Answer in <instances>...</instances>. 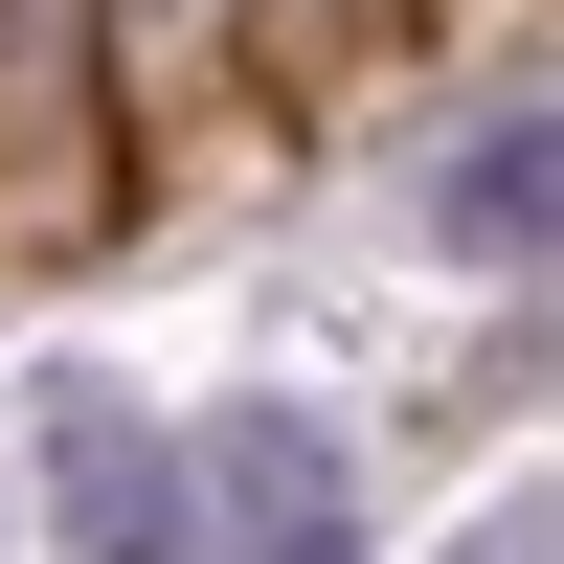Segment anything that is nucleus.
Wrapping results in <instances>:
<instances>
[{"mask_svg": "<svg viewBox=\"0 0 564 564\" xmlns=\"http://www.w3.org/2000/svg\"><path fill=\"white\" fill-rule=\"evenodd\" d=\"M181 564H361V452L316 406H204L181 430Z\"/></svg>", "mask_w": 564, "mask_h": 564, "instance_id": "nucleus-1", "label": "nucleus"}, {"mask_svg": "<svg viewBox=\"0 0 564 564\" xmlns=\"http://www.w3.org/2000/svg\"><path fill=\"white\" fill-rule=\"evenodd\" d=\"M23 452H45V542L68 564H181V430H135V384H45L23 406Z\"/></svg>", "mask_w": 564, "mask_h": 564, "instance_id": "nucleus-2", "label": "nucleus"}, {"mask_svg": "<svg viewBox=\"0 0 564 564\" xmlns=\"http://www.w3.org/2000/svg\"><path fill=\"white\" fill-rule=\"evenodd\" d=\"M542 226H564V113H542V68H520V90H475V113H452L430 249H452V271H542Z\"/></svg>", "mask_w": 564, "mask_h": 564, "instance_id": "nucleus-3", "label": "nucleus"}, {"mask_svg": "<svg viewBox=\"0 0 564 564\" xmlns=\"http://www.w3.org/2000/svg\"><path fill=\"white\" fill-rule=\"evenodd\" d=\"M475 564H542V520H497V542H475Z\"/></svg>", "mask_w": 564, "mask_h": 564, "instance_id": "nucleus-4", "label": "nucleus"}]
</instances>
